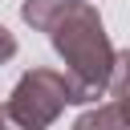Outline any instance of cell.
Listing matches in <instances>:
<instances>
[{
    "mask_svg": "<svg viewBox=\"0 0 130 130\" xmlns=\"http://www.w3.org/2000/svg\"><path fill=\"white\" fill-rule=\"evenodd\" d=\"M49 41L57 49V57L65 61L61 77H65V98L69 106H89L102 93L122 98V73H126V53L114 49L102 12L89 0H73L53 24H49Z\"/></svg>",
    "mask_w": 130,
    "mask_h": 130,
    "instance_id": "1",
    "label": "cell"
},
{
    "mask_svg": "<svg viewBox=\"0 0 130 130\" xmlns=\"http://www.w3.org/2000/svg\"><path fill=\"white\" fill-rule=\"evenodd\" d=\"M69 106L65 98V77L61 69H49V65H37L28 73H20V81L12 85L8 102L0 106V114L16 126V130H49L61 110Z\"/></svg>",
    "mask_w": 130,
    "mask_h": 130,
    "instance_id": "2",
    "label": "cell"
},
{
    "mask_svg": "<svg viewBox=\"0 0 130 130\" xmlns=\"http://www.w3.org/2000/svg\"><path fill=\"white\" fill-rule=\"evenodd\" d=\"M73 130H130V126H126V114H122V98H110L106 106L85 110V114L73 122Z\"/></svg>",
    "mask_w": 130,
    "mask_h": 130,
    "instance_id": "3",
    "label": "cell"
},
{
    "mask_svg": "<svg viewBox=\"0 0 130 130\" xmlns=\"http://www.w3.org/2000/svg\"><path fill=\"white\" fill-rule=\"evenodd\" d=\"M69 4H73V0H24V4H20V16H24V24H28V28L49 32V24H53Z\"/></svg>",
    "mask_w": 130,
    "mask_h": 130,
    "instance_id": "4",
    "label": "cell"
},
{
    "mask_svg": "<svg viewBox=\"0 0 130 130\" xmlns=\"http://www.w3.org/2000/svg\"><path fill=\"white\" fill-rule=\"evenodd\" d=\"M12 57H16V37H12V32L0 24V65H8Z\"/></svg>",
    "mask_w": 130,
    "mask_h": 130,
    "instance_id": "5",
    "label": "cell"
},
{
    "mask_svg": "<svg viewBox=\"0 0 130 130\" xmlns=\"http://www.w3.org/2000/svg\"><path fill=\"white\" fill-rule=\"evenodd\" d=\"M0 130H8V126H4V114H0Z\"/></svg>",
    "mask_w": 130,
    "mask_h": 130,
    "instance_id": "6",
    "label": "cell"
}]
</instances>
